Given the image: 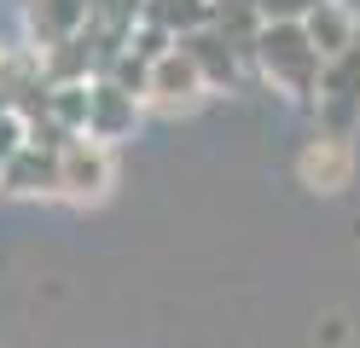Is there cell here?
I'll return each instance as SVG.
<instances>
[{"mask_svg":"<svg viewBox=\"0 0 360 348\" xmlns=\"http://www.w3.org/2000/svg\"><path fill=\"white\" fill-rule=\"evenodd\" d=\"M250 64L262 70V82L274 87V93H285L290 105H314V99H320L326 58H320V46L308 41L302 18H267L262 35H256Z\"/></svg>","mask_w":360,"mask_h":348,"instance_id":"1","label":"cell"},{"mask_svg":"<svg viewBox=\"0 0 360 348\" xmlns=\"http://www.w3.org/2000/svg\"><path fill=\"white\" fill-rule=\"evenodd\" d=\"M110 186H117V146L76 134L70 146L58 151V198L87 209V203H105Z\"/></svg>","mask_w":360,"mask_h":348,"instance_id":"2","label":"cell"},{"mask_svg":"<svg viewBox=\"0 0 360 348\" xmlns=\"http://www.w3.org/2000/svg\"><path fill=\"white\" fill-rule=\"evenodd\" d=\"M314 110H320V128H326V134L354 139V128H360V35L326 64Z\"/></svg>","mask_w":360,"mask_h":348,"instance_id":"3","label":"cell"},{"mask_svg":"<svg viewBox=\"0 0 360 348\" xmlns=\"http://www.w3.org/2000/svg\"><path fill=\"white\" fill-rule=\"evenodd\" d=\"M210 99V82L198 76L192 53L174 41V53H163L151 70H146V110H163V116H180V110H198Z\"/></svg>","mask_w":360,"mask_h":348,"instance_id":"4","label":"cell"},{"mask_svg":"<svg viewBox=\"0 0 360 348\" xmlns=\"http://www.w3.org/2000/svg\"><path fill=\"white\" fill-rule=\"evenodd\" d=\"M297 180L308 186L314 198H337V192H349L354 186V139L343 134H314L302 139V151H297Z\"/></svg>","mask_w":360,"mask_h":348,"instance_id":"5","label":"cell"},{"mask_svg":"<svg viewBox=\"0 0 360 348\" xmlns=\"http://www.w3.org/2000/svg\"><path fill=\"white\" fill-rule=\"evenodd\" d=\"M140 116H146V99H140V93L117 87L110 76H94V82H87V139L122 146V139H134Z\"/></svg>","mask_w":360,"mask_h":348,"instance_id":"6","label":"cell"},{"mask_svg":"<svg viewBox=\"0 0 360 348\" xmlns=\"http://www.w3.org/2000/svg\"><path fill=\"white\" fill-rule=\"evenodd\" d=\"M0 192L6 198H58V151L24 139L0 169Z\"/></svg>","mask_w":360,"mask_h":348,"instance_id":"7","label":"cell"},{"mask_svg":"<svg viewBox=\"0 0 360 348\" xmlns=\"http://www.w3.org/2000/svg\"><path fill=\"white\" fill-rule=\"evenodd\" d=\"M87 30V0H24V35L30 53H47L58 41H76Z\"/></svg>","mask_w":360,"mask_h":348,"instance_id":"8","label":"cell"},{"mask_svg":"<svg viewBox=\"0 0 360 348\" xmlns=\"http://www.w3.org/2000/svg\"><path fill=\"white\" fill-rule=\"evenodd\" d=\"M180 46L192 53V64H198V76L210 82V93H215V87H238V76H244V53L215 30V23H210V30H198V35H186Z\"/></svg>","mask_w":360,"mask_h":348,"instance_id":"9","label":"cell"},{"mask_svg":"<svg viewBox=\"0 0 360 348\" xmlns=\"http://www.w3.org/2000/svg\"><path fill=\"white\" fill-rule=\"evenodd\" d=\"M302 30H308L314 46H320V58L331 64V58L360 35V18L343 6V0H320V6H308V12H302Z\"/></svg>","mask_w":360,"mask_h":348,"instance_id":"10","label":"cell"},{"mask_svg":"<svg viewBox=\"0 0 360 348\" xmlns=\"http://www.w3.org/2000/svg\"><path fill=\"white\" fill-rule=\"evenodd\" d=\"M146 23H157V30H169L174 41H186L198 30H210L215 23V0H146Z\"/></svg>","mask_w":360,"mask_h":348,"instance_id":"11","label":"cell"},{"mask_svg":"<svg viewBox=\"0 0 360 348\" xmlns=\"http://www.w3.org/2000/svg\"><path fill=\"white\" fill-rule=\"evenodd\" d=\"M47 122L64 128V134H87V82H70V87H47Z\"/></svg>","mask_w":360,"mask_h":348,"instance_id":"12","label":"cell"},{"mask_svg":"<svg viewBox=\"0 0 360 348\" xmlns=\"http://www.w3.org/2000/svg\"><path fill=\"white\" fill-rule=\"evenodd\" d=\"M128 46H134V53H140L146 64H157V58H163V53H174V35L169 30H157V23H134V35H128Z\"/></svg>","mask_w":360,"mask_h":348,"instance_id":"13","label":"cell"},{"mask_svg":"<svg viewBox=\"0 0 360 348\" xmlns=\"http://www.w3.org/2000/svg\"><path fill=\"white\" fill-rule=\"evenodd\" d=\"M24 139H30V128H24V116L0 105V169H6V157H12L18 146H24Z\"/></svg>","mask_w":360,"mask_h":348,"instance_id":"14","label":"cell"},{"mask_svg":"<svg viewBox=\"0 0 360 348\" xmlns=\"http://www.w3.org/2000/svg\"><path fill=\"white\" fill-rule=\"evenodd\" d=\"M308 6H320V0H285V18H302Z\"/></svg>","mask_w":360,"mask_h":348,"instance_id":"15","label":"cell"},{"mask_svg":"<svg viewBox=\"0 0 360 348\" xmlns=\"http://www.w3.org/2000/svg\"><path fill=\"white\" fill-rule=\"evenodd\" d=\"M0 70H6V46H0Z\"/></svg>","mask_w":360,"mask_h":348,"instance_id":"16","label":"cell"}]
</instances>
